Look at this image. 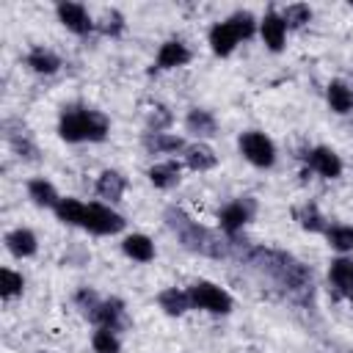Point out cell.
Wrapping results in <instances>:
<instances>
[{"label":"cell","mask_w":353,"mask_h":353,"mask_svg":"<svg viewBox=\"0 0 353 353\" xmlns=\"http://www.w3.org/2000/svg\"><path fill=\"white\" fill-rule=\"evenodd\" d=\"M0 279H3V284H0V295L8 301V298H14V295H19L22 292V276L19 273H14V270H8V268H3V273H0Z\"/></svg>","instance_id":"cell-29"},{"label":"cell","mask_w":353,"mask_h":353,"mask_svg":"<svg viewBox=\"0 0 353 353\" xmlns=\"http://www.w3.org/2000/svg\"><path fill=\"white\" fill-rule=\"evenodd\" d=\"M83 226L94 234H116V232L124 229V218L119 212H113L110 207H105V204H88Z\"/></svg>","instance_id":"cell-5"},{"label":"cell","mask_w":353,"mask_h":353,"mask_svg":"<svg viewBox=\"0 0 353 353\" xmlns=\"http://www.w3.org/2000/svg\"><path fill=\"white\" fill-rule=\"evenodd\" d=\"M85 207H88V204H83V201H77V199H61L58 207H55V215H58V221H63V223L83 226V221H85Z\"/></svg>","instance_id":"cell-18"},{"label":"cell","mask_w":353,"mask_h":353,"mask_svg":"<svg viewBox=\"0 0 353 353\" xmlns=\"http://www.w3.org/2000/svg\"><path fill=\"white\" fill-rule=\"evenodd\" d=\"M190 61V50L182 41H165L157 52V69H174Z\"/></svg>","instance_id":"cell-11"},{"label":"cell","mask_w":353,"mask_h":353,"mask_svg":"<svg viewBox=\"0 0 353 353\" xmlns=\"http://www.w3.org/2000/svg\"><path fill=\"white\" fill-rule=\"evenodd\" d=\"M350 301H353V295H350Z\"/></svg>","instance_id":"cell-32"},{"label":"cell","mask_w":353,"mask_h":353,"mask_svg":"<svg viewBox=\"0 0 353 353\" xmlns=\"http://www.w3.org/2000/svg\"><path fill=\"white\" fill-rule=\"evenodd\" d=\"M41 353H50V350H41Z\"/></svg>","instance_id":"cell-31"},{"label":"cell","mask_w":353,"mask_h":353,"mask_svg":"<svg viewBox=\"0 0 353 353\" xmlns=\"http://www.w3.org/2000/svg\"><path fill=\"white\" fill-rule=\"evenodd\" d=\"M143 146L154 154H163V152H179L185 149V141L176 138V135H168V132H149L143 138Z\"/></svg>","instance_id":"cell-17"},{"label":"cell","mask_w":353,"mask_h":353,"mask_svg":"<svg viewBox=\"0 0 353 353\" xmlns=\"http://www.w3.org/2000/svg\"><path fill=\"white\" fill-rule=\"evenodd\" d=\"M28 193H30V199L36 201V204H41V207H58V193H55V188L47 182V179H33L30 185H28Z\"/></svg>","instance_id":"cell-23"},{"label":"cell","mask_w":353,"mask_h":353,"mask_svg":"<svg viewBox=\"0 0 353 353\" xmlns=\"http://www.w3.org/2000/svg\"><path fill=\"white\" fill-rule=\"evenodd\" d=\"M124 188H127V179L119 171H102L99 179H97V193L108 201H119Z\"/></svg>","instance_id":"cell-12"},{"label":"cell","mask_w":353,"mask_h":353,"mask_svg":"<svg viewBox=\"0 0 353 353\" xmlns=\"http://www.w3.org/2000/svg\"><path fill=\"white\" fill-rule=\"evenodd\" d=\"M328 243L336 251H350L353 248V226H331L328 229Z\"/></svg>","instance_id":"cell-25"},{"label":"cell","mask_w":353,"mask_h":353,"mask_svg":"<svg viewBox=\"0 0 353 353\" xmlns=\"http://www.w3.org/2000/svg\"><path fill=\"white\" fill-rule=\"evenodd\" d=\"M149 179L154 188H174L179 182V163L176 160H165L149 168Z\"/></svg>","instance_id":"cell-16"},{"label":"cell","mask_w":353,"mask_h":353,"mask_svg":"<svg viewBox=\"0 0 353 353\" xmlns=\"http://www.w3.org/2000/svg\"><path fill=\"white\" fill-rule=\"evenodd\" d=\"M328 105H331V110H336V113H347V110L353 108V91H350L345 83L334 80V83L328 85Z\"/></svg>","instance_id":"cell-21"},{"label":"cell","mask_w":353,"mask_h":353,"mask_svg":"<svg viewBox=\"0 0 353 353\" xmlns=\"http://www.w3.org/2000/svg\"><path fill=\"white\" fill-rule=\"evenodd\" d=\"M240 39H243V36H240V30L234 28L232 19L218 22V25L210 30V44H212V52H218V55H229Z\"/></svg>","instance_id":"cell-7"},{"label":"cell","mask_w":353,"mask_h":353,"mask_svg":"<svg viewBox=\"0 0 353 353\" xmlns=\"http://www.w3.org/2000/svg\"><path fill=\"white\" fill-rule=\"evenodd\" d=\"M309 165H312L320 176H325V179H334V176L342 174V160H339V154L331 152L328 146H317V149H312V154H309Z\"/></svg>","instance_id":"cell-8"},{"label":"cell","mask_w":353,"mask_h":353,"mask_svg":"<svg viewBox=\"0 0 353 353\" xmlns=\"http://www.w3.org/2000/svg\"><path fill=\"white\" fill-rule=\"evenodd\" d=\"M281 19H284V25H290V28H301L303 22H309V19H312V8H309V6H303V3L287 6V8H284V14H281Z\"/></svg>","instance_id":"cell-27"},{"label":"cell","mask_w":353,"mask_h":353,"mask_svg":"<svg viewBox=\"0 0 353 353\" xmlns=\"http://www.w3.org/2000/svg\"><path fill=\"white\" fill-rule=\"evenodd\" d=\"M251 212H254V201H248V199L226 204L221 210V229L229 232V234H234L237 229H243V223L251 218Z\"/></svg>","instance_id":"cell-6"},{"label":"cell","mask_w":353,"mask_h":353,"mask_svg":"<svg viewBox=\"0 0 353 353\" xmlns=\"http://www.w3.org/2000/svg\"><path fill=\"white\" fill-rule=\"evenodd\" d=\"M6 245L14 256H33L36 254V234L30 229H14L6 234Z\"/></svg>","instance_id":"cell-13"},{"label":"cell","mask_w":353,"mask_h":353,"mask_svg":"<svg viewBox=\"0 0 353 353\" xmlns=\"http://www.w3.org/2000/svg\"><path fill=\"white\" fill-rule=\"evenodd\" d=\"M91 345H94L97 353H119V339L110 328H97Z\"/></svg>","instance_id":"cell-26"},{"label":"cell","mask_w":353,"mask_h":353,"mask_svg":"<svg viewBox=\"0 0 353 353\" xmlns=\"http://www.w3.org/2000/svg\"><path fill=\"white\" fill-rule=\"evenodd\" d=\"M157 301H160V309H163L165 314H182V312L190 306V295L182 292V290H176V287L163 290Z\"/></svg>","instance_id":"cell-19"},{"label":"cell","mask_w":353,"mask_h":353,"mask_svg":"<svg viewBox=\"0 0 353 353\" xmlns=\"http://www.w3.org/2000/svg\"><path fill=\"white\" fill-rule=\"evenodd\" d=\"M188 130L196 132V135H212L215 132V119L207 113V110H190L188 113Z\"/></svg>","instance_id":"cell-24"},{"label":"cell","mask_w":353,"mask_h":353,"mask_svg":"<svg viewBox=\"0 0 353 353\" xmlns=\"http://www.w3.org/2000/svg\"><path fill=\"white\" fill-rule=\"evenodd\" d=\"M331 281H334L345 295H353V262H350V259H336V262H331Z\"/></svg>","instance_id":"cell-22"},{"label":"cell","mask_w":353,"mask_h":353,"mask_svg":"<svg viewBox=\"0 0 353 353\" xmlns=\"http://www.w3.org/2000/svg\"><path fill=\"white\" fill-rule=\"evenodd\" d=\"M28 66H30L33 72H39V74H52V72L61 66V61H58L55 52H50V50H44V47H36V50L28 55Z\"/></svg>","instance_id":"cell-20"},{"label":"cell","mask_w":353,"mask_h":353,"mask_svg":"<svg viewBox=\"0 0 353 353\" xmlns=\"http://www.w3.org/2000/svg\"><path fill=\"white\" fill-rule=\"evenodd\" d=\"M102 30H105V33H110V36H116V33L121 30V14H116V11H110V14H105V22H102Z\"/></svg>","instance_id":"cell-30"},{"label":"cell","mask_w":353,"mask_h":353,"mask_svg":"<svg viewBox=\"0 0 353 353\" xmlns=\"http://www.w3.org/2000/svg\"><path fill=\"white\" fill-rule=\"evenodd\" d=\"M240 152H243L254 165H259V168H268V165H273V160H276L273 141H270L268 135H262V132H254V130L240 135Z\"/></svg>","instance_id":"cell-4"},{"label":"cell","mask_w":353,"mask_h":353,"mask_svg":"<svg viewBox=\"0 0 353 353\" xmlns=\"http://www.w3.org/2000/svg\"><path fill=\"white\" fill-rule=\"evenodd\" d=\"M295 218H298V221H301V226H303V229H309V232H320V229H323V215L317 212V207H314V204H306V207L295 210Z\"/></svg>","instance_id":"cell-28"},{"label":"cell","mask_w":353,"mask_h":353,"mask_svg":"<svg viewBox=\"0 0 353 353\" xmlns=\"http://www.w3.org/2000/svg\"><path fill=\"white\" fill-rule=\"evenodd\" d=\"M58 132L63 141H102L108 135V119L99 110H85V108H69L61 116Z\"/></svg>","instance_id":"cell-1"},{"label":"cell","mask_w":353,"mask_h":353,"mask_svg":"<svg viewBox=\"0 0 353 353\" xmlns=\"http://www.w3.org/2000/svg\"><path fill=\"white\" fill-rule=\"evenodd\" d=\"M165 218H168L171 229L179 234V240H182V245H185V248L199 251V254H210V256H221V254H223V248H221L218 237H215L212 232H207L204 226L193 223L185 212H179V210H168V212H165Z\"/></svg>","instance_id":"cell-2"},{"label":"cell","mask_w":353,"mask_h":353,"mask_svg":"<svg viewBox=\"0 0 353 353\" xmlns=\"http://www.w3.org/2000/svg\"><path fill=\"white\" fill-rule=\"evenodd\" d=\"M185 160H188V165H190L193 171H210V168L218 163L215 152H212L210 146H204V143L185 146Z\"/></svg>","instance_id":"cell-15"},{"label":"cell","mask_w":353,"mask_h":353,"mask_svg":"<svg viewBox=\"0 0 353 353\" xmlns=\"http://www.w3.org/2000/svg\"><path fill=\"white\" fill-rule=\"evenodd\" d=\"M259 30H262V41H265V44H268L273 52H279V50L284 47L287 25H284V19H281L276 11H268V14H265V19H262Z\"/></svg>","instance_id":"cell-10"},{"label":"cell","mask_w":353,"mask_h":353,"mask_svg":"<svg viewBox=\"0 0 353 353\" xmlns=\"http://www.w3.org/2000/svg\"><path fill=\"white\" fill-rule=\"evenodd\" d=\"M121 248H124V254H127L130 259H135V262H149V259L154 256V245H152V240H149L146 234H130V237H124Z\"/></svg>","instance_id":"cell-14"},{"label":"cell","mask_w":353,"mask_h":353,"mask_svg":"<svg viewBox=\"0 0 353 353\" xmlns=\"http://www.w3.org/2000/svg\"><path fill=\"white\" fill-rule=\"evenodd\" d=\"M188 295H190V306H196V309H207V312H212V314H226V312H232V295H229L226 290L210 284V281H196V284L188 290Z\"/></svg>","instance_id":"cell-3"},{"label":"cell","mask_w":353,"mask_h":353,"mask_svg":"<svg viewBox=\"0 0 353 353\" xmlns=\"http://www.w3.org/2000/svg\"><path fill=\"white\" fill-rule=\"evenodd\" d=\"M58 17H61V22H63L72 33H88V30L94 28L88 11H85L80 3H61V6H58Z\"/></svg>","instance_id":"cell-9"}]
</instances>
